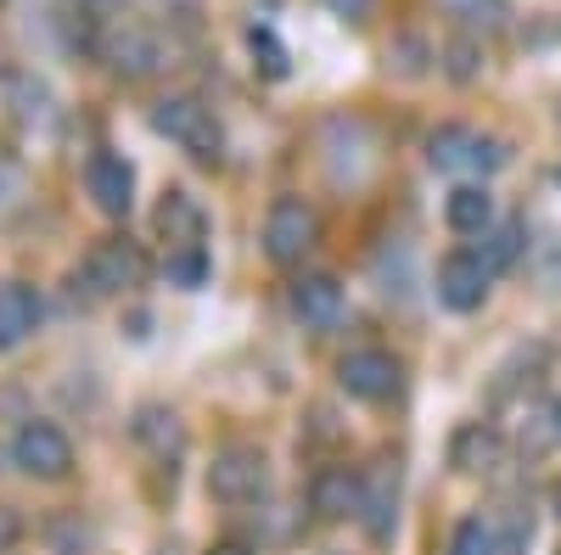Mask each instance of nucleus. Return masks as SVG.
I'll return each instance as SVG.
<instances>
[{"label": "nucleus", "instance_id": "obj_1", "mask_svg": "<svg viewBox=\"0 0 561 555\" xmlns=\"http://www.w3.org/2000/svg\"><path fill=\"white\" fill-rule=\"evenodd\" d=\"M152 129L197 163H219V152H225V129L197 96H163L152 107Z\"/></svg>", "mask_w": 561, "mask_h": 555}, {"label": "nucleus", "instance_id": "obj_2", "mask_svg": "<svg viewBox=\"0 0 561 555\" xmlns=\"http://www.w3.org/2000/svg\"><path fill=\"white\" fill-rule=\"evenodd\" d=\"M140 281H147V253H140L129 236L96 242L73 269V287H84V298H118Z\"/></svg>", "mask_w": 561, "mask_h": 555}, {"label": "nucleus", "instance_id": "obj_3", "mask_svg": "<svg viewBox=\"0 0 561 555\" xmlns=\"http://www.w3.org/2000/svg\"><path fill=\"white\" fill-rule=\"evenodd\" d=\"M270 488V460L259 443H225L208 466V494L230 511H242V505H259Z\"/></svg>", "mask_w": 561, "mask_h": 555}, {"label": "nucleus", "instance_id": "obj_4", "mask_svg": "<svg viewBox=\"0 0 561 555\" xmlns=\"http://www.w3.org/2000/svg\"><path fill=\"white\" fill-rule=\"evenodd\" d=\"M314 242H320V213L304 197H275L270 213H264V253H270V264L293 269V264H304L314 253Z\"/></svg>", "mask_w": 561, "mask_h": 555}, {"label": "nucleus", "instance_id": "obj_5", "mask_svg": "<svg viewBox=\"0 0 561 555\" xmlns=\"http://www.w3.org/2000/svg\"><path fill=\"white\" fill-rule=\"evenodd\" d=\"M12 466L34 483H62L73 477V438L57 421H23L12 438Z\"/></svg>", "mask_w": 561, "mask_h": 555}, {"label": "nucleus", "instance_id": "obj_6", "mask_svg": "<svg viewBox=\"0 0 561 555\" xmlns=\"http://www.w3.org/2000/svg\"><path fill=\"white\" fill-rule=\"evenodd\" d=\"M427 163L438 174H494L505 163V152H500L494 135H483L472 124H444L427 141Z\"/></svg>", "mask_w": 561, "mask_h": 555}, {"label": "nucleus", "instance_id": "obj_7", "mask_svg": "<svg viewBox=\"0 0 561 555\" xmlns=\"http://www.w3.org/2000/svg\"><path fill=\"white\" fill-rule=\"evenodd\" d=\"M399 382H404V370L382 348H354V354L337 359V388L359 404H388L399 393Z\"/></svg>", "mask_w": 561, "mask_h": 555}, {"label": "nucleus", "instance_id": "obj_8", "mask_svg": "<svg viewBox=\"0 0 561 555\" xmlns=\"http://www.w3.org/2000/svg\"><path fill=\"white\" fill-rule=\"evenodd\" d=\"M152 230H158V242H169V253H203L208 213H203V203L185 192V185H169V192L158 197Z\"/></svg>", "mask_w": 561, "mask_h": 555}, {"label": "nucleus", "instance_id": "obj_9", "mask_svg": "<svg viewBox=\"0 0 561 555\" xmlns=\"http://www.w3.org/2000/svg\"><path fill=\"white\" fill-rule=\"evenodd\" d=\"M489 281H494V269L483 264V253H449V258H438V275H433L438 303H444V309H455V314L483 309Z\"/></svg>", "mask_w": 561, "mask_h": 555}, {"label": "nucleus", "instance_id": "obj_10", "mask_svg": "<svg viewBox=\"0 0 561 555\" xmlns=\"http://www.w3.org/2000/svg\"><path fill=\"white\" fill-rule=\"evenodd\" d=\"M293 314L304 320L309 332H337L343 314H348V298H343V281L325 269H304L293 281Z\"/></svg>", "mask_w": 561, "mask_h": 555}, {"label": "nucleus", "instance_id": "obj_11", "mask_svg": "<svg viewBox=\"0 0 561 555\" xmlns=\"http://www.w3.org/2000/svg\"><path fill=\"white\" fill-rule=\"evenodd\" d=\"M84 192L107 219H124L135 208V169L118 158V152H96L84 163Z\"/></svg>", "mask_w": 561, "mask_h": 555}, {"label": "nucleus", "instance_id": "obj_12", "mask_svg": "<svg viewBox=\"0 0 561 555\" xmlns=\"http://www.w3.org/2000/svg\"><path fill=\"white\" fill-rule=\"evenodd\" d=\"M528 528L517 522H500V517H466L449 533V555H523Z\"/></svg>", "mask_w": 561, "mask_h": 555}, {"label": "nucleus", "instance_id": "obj_13", "mask_svg": "<svg viewBox=\"0 0 561 555\" xmlns=\"http://www.w3.org/2000/svg\"><path fill=\"white\" fill-rule=\"evenodd\" d=\"M393 522H399V472L382 460V466L365 472V488H359V528L382 544V539H393Z\"/></svg>", "mask_w": 561, "mask_h": 555}, {"label": "nucleus", "instance_id": "obj_14", "mask_svg": "<svg viewBox=\"0 0 561 555\" xmlns=\"http://www.w3.org/2000/svg\"><path fill=\"white\" fill-rule=\"evenodd\" d=\"M500 460H505V438L489 421H466L449 438V466L460 477H489V472H500Z\"/></svg>", "mask_w": 561, "mask_h": 555}, {"label": "nucleus", "instance_id": "obj_15", "mask_svg": "<svg viewBox=\"0 0 561 555\" xmlns=\"http://www.w3.org/2000/svg\"><path fill=\"white\" fill-rule=\"evenodd\" d=\"M359 488H365L359 472H348V466H325V472H314V483H309V511H314L320 522L359 517Z\"/></svg>", "mask_w": 561, "mask_h": 555}, {"label": "nucleus", "instance_id": "obj_16", "mask_svg": "<svg viewBox=\"0 0 561 555\" xmlns=\"http://www.w3.org/2000/svg\"><path fill=\"white\" fill-rule=\"evenodd\" d=\"M129 432H135V443L147 449L152 460H174V454L185 449V421H180L169 404H140L135 421H129Z\"/></svg>", "mask_w": 561, "mask_h": 555}, {"label": "nucleus", "instance_id": "obj_17", "mask_svg": "<svg viewBox=\"0 0 561 555\" xmlns=\"http://www.w3.org/2000/svg\"><path fill=\"white\" fill-rule=\"evenodd\" d=\"M39 332V292L28 281H0V354Z\"/></svg>", "mask_w": 561, "mask_h": 555}, {"label": "nucleus", "instance_id": "obj_18", "mask_svg": "<svg viewBox=\"0 0 561 555\" xmlns=\"http://www.w3.org/2000/svg\"><path fill=\"white\" fill-rule=\"evenodd\" d=\"M444 224L455 230V236H483V230L494 224L489 185H455V192L444 197Z\"/></svg>", "mask_w": 561, "mask_h": 555}, {"label": "nucleus", "instance_id": "obj_19", "mask_svg": "<svg viewBox=\"0 0 561 555\" xmlns=\"http://www.w3.org/2000/svg\"><path fill=\"white\" fill-rule=\"evenodd\" d=\"M107 57H113V68L118 73H129V79H147V73H158V62H163V45H158V34H147V28H118L113 39H107Z\"/></svg>", "mask_w": 561, "mask_h": 555}, {"label": "nucleus", "instance_id": "obj_20", "mask_svg": "<svg viewBox=\"0 0 561 555\" xmlns=\"http://www.w3.org/2000/svg\"><path fill=\"white\" fill-rule=\"evenodd\" d=\"M483 236H489V242H483V264H489L494 275H500V269H511V264L523 258V224H517V219H505V224H489Z\"/></svg>", "mask_w": 561, "mask_h": 555}, {"label": "nucleus", "instance_id": "obj_21", "mask_svg": "<svg viewBox=\"0 0 561 555\" xmlns=\"http://www.w3.org/2000/svg\"><path fill=\"white\" fill-rule=\"evenodd\" d=\"M248 45H253V68L264 73V79H287V45L275 39V28H248Z\"/></svg>", "mask_w": 561, "mask_h": 555}, {"label": "nucleus", "instance_id": "obj_22", "mask_svg": "<svg viewBox=\"0 0 561 555\" xmlns=\"http://www.w3.org/2000/svg\"><path fill=\"white\" fill-rule=\"evenodd\" d=\"M449 12L460 23H472V28H500L511 7H505V0H449Z\"/></svg>", "mask_w": 561, "mask_h": 555}, {"label": "nucleus", "instance_id": "obj_23", "mask_svg": "<svg viewBox=\"0 0 561 555\" xmlns=\"http://www.w3.org/2000/svg\"><path fill=\"white\" fill-rule=\"evenodd\" d=\"M169 275H174L180 287H197L203 275H208V258L203 253H169Z\"/></svg>", "mask_w": 561, "mask_h": 555}, {"label": "nucleus", "instance_id": "obj_24", "mask_svg": "<svg viewBox=\"0 0 561 555\" xmlns=\"http://www.w3.org/2000/svg\"><path fill=\"white\" fill-rule=\"evenodd\" d=\"M23 203V174L12 163H0V213H12Z\"/></svg>", "mask_w": 561, "mask_h": 555}, {"label": "nucleus", "instance_id": "obj_25", "mask_svg": "<svg viewBox=\"0 0 561 555\" xmlns=\"http://www.w3.org/2000/svg\"><path fill=\"white\" fill-rule=\"evenodd\" d=\"M325 12L343 18V23H365L370 12H377V0H325Z\"/></svg>", "mask_w": 561, "mask_h": 555}, {"label": "nucleus", "instance_id": "obj_26", "mask_svg": "<svg viewBox=\"0 0 561 555\" xmlns=\"http://www.w3.org/2000/svg\"><path fill=\"white\" fill-rule=\"evenodd\" d=\"M23 539V517L12 511V505H0V550H12Z\"/></svg>", "mask_w": 561, "mask_h": 555}, {"label": "nucleus", "instance_id": "obj_27", "mask_svg": "<svg viewBox=\"0 0 561 555\" xmlns=\"http://www.w3.org/2000/svg\"><path fill=\"white\" fill-rule=\"evenodd\" d=\"M449 57H455V62H449L455 79H472V73H478V62H472L478 51H472V45H449Z\"/></svg>", "mask_w": 561, "mask_h": 555}, {"label": "nucleus", "instance_id": "obj_28", "mask_svg": "<svg viewBox=\"0 0 561 555\" xmlns=\"http://www.w3.org/2000/svg\"><path fill=\"white\" fill-rule=\"evenodd\" d=\"M208 555H253V550H248V544H237V539H219Z\"/></svg>", "mask_w": 561, "mask_h": 555}, {"label": "nucleus", "instance_id": "obj_29", "mask_svg": "<svg viewBox=\"0 0 561 555\" xmlns=\"http://www.w3.org/2000/svg\"><path fill=\"white\" fill-rule=\"evenodd\" d=\"M550 432H556V443H561V398L550 404Z\"/></svg>", "mask_w": 561, "mask_h": 555}, {"label": "nucleus", "instance_id": "obj_30", "mask_svg": "<svg viewBox=\"0 0 561 555\" xmlns=\"http://www.w3.org/2000/svg\"><path fill=\"white\" fill-rule=\"evenodd\" d=\"M556 517H561V488H556Z\"/></svg>", "mask_w": 561, "mask_h": 555}, {"label": "nucleus", "instance_id": "obj_31", "mask_svg": "<svg viewBox=\"0 0 561 555\" xmlns=\"http://www.w3.org/2000/svg\"><path fill=\"white\" fill-rule=\"evenodd\" d=\"M325 555H337V550H325Z\"/></svg>", "mask_w": 561, "mask_h": 555}]
</instances>
